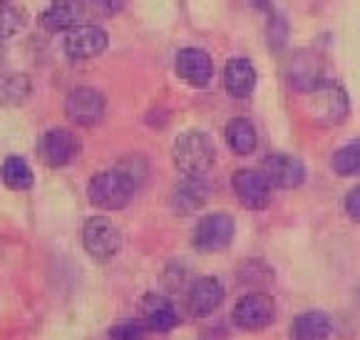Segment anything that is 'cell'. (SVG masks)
<instances>
[{"instance_id":"obj_1","label":"cell","mask_w":360,"mask_h":340,"mask_svg":"<svg viewBox=\"0 0 360 340\" xmlns=\"http://www.w3.org/2000/svg\"><path fill=\"white\" fill-rule=\"evenodd\" d=\"M172 162L184 176H207L217 164V147L207 132L189 129L172 144Z\"/></svg>"},{"instance_id":"obj_2","label":"cell","mask_w":360,"mask_h":340,"mask_svg":"<svg viewBox=\"0 0 360 340\" xmlns=\"http://www.w3.org/2000/svg\"><path fill=\"white\" fill-rule=\"evenodd\" d=\"M137 181L124 169H105L97 171L87 184V197L90 204L102 211H120L134 199Z\"/></svg>"},{"instance_id":"obj_3","label":"cell","mask_w":360,"mask_h":340,"mask_svg":"<svg viewBox=\"0 0 360 340\" xmlns=\"http://www.w3.org/2000/svg\"><path fill=\"white\" fill-rule=\"evenodd\" d=\"M306 107L318 124L335 127V124H343L345 119H348L350 100H348V92H345L343 82L323 77V80L308 92Z\"/></svg>"},{"instance_id":"obj_4","label":"cell","mask_w":360,"mask_h":340,"mask_svg":"<svg viewBox=\"0 0 360 340\" xmlns=\"http://www.w3.org/2000/svg\"><path fill=\"white\" fill-rule=\"evenodd\" d=\"M82 246L90 254V259L107 263V261L115 259L120 254V249H122V234H120V229H117L110 218L92 216L82 226Z\"/></svg>"},{"instance_id":"obj_5","label":"cell","mask_w":360,"mask_h":340,"mask_svg":"<svg viewBox=\"0 0 360 340\" xmlns=\"http://www.w3.org/2000/svg\"><path fill=\"white\" fill-rule=\"evenodd\" d=\"M233 234H236V223H233V218L229 214H207L204 218L196 221L191 244H194L196 251L217 254V251H224L226 246H231Z\"/></svg>"},{"instance_id":"obj_6","label":"cell","mask_w":360,"mask_h":340,"mask_svg":"<svg viewBox=\"0 0 360 340\" xmlns=\"http://www.w3.org/2000/svg\"><path fill=\"white\" fill-rule=\"evenodd\" d=\"M231 186L233 194H236L238 204L249 211H264L271 204V186L269 176L261 169H251V166H244V169H236L231 176Z\"/></svg>"},{"instance_id":"obj_7","label":"cell","mask_w":360,"mask_h":340,"mask_svg":"<svg viewBox=\"0 0 360 340\" xmlns=\"http://www.w3.org/2000/svg\"><path fill=\"white\" fill-rule=\"evenodd\" d=\"M233 323L241 330L249 333H259V330L269 328L276 318V303L269 293H246L244 298H238L236 306L231 310Z\"/></svg>"},{"instance_id":"obj_8","label":"cell","mask_w":360,"mask_h":340,"mask_svg":"<svg viewBox=\"0 0 360 340\" xmlns=\"http://www.w3.org/2000/svg\"><path fill=\"white\" fill-rule=\"evenodd\" d=\"M107 100L100 90L95 87H75L68 97H65V115L70 122L79 124V127H95L105 119Z\"/></svg>"},{"instance_id":"obj_9","label":"cell","mask_w":360,"mask_h":340,"mask_svg":"<svg viewBox=\"0 0 360 340\" xmlns=\"http://www.w3.org/2000/svg\"><path fill=\"white\" fill-rule=\"evenodd\" d=\"M110 45V35L105 27L92 25V22H79L77 27L65 32L63 50L70 60H92L100 58Z\"/></svg>"},{"instance_id":"obj_10","label":"cell","mask_w":360,"mask_h":340,"mask_svg":"<svg viewBox=\"0 0 360 340\" xmlns=\"http://www.w3.org/2000/svg\"><path fill=\"white\" fill-rule=\"evenodd\" d=\"M37 155L53 169H63V166H70L79 155V139L75 137L70 129L55 127L48 129V132L40 137L37 142Z\"/></svg>"},{"instance_id":"obj_11","label":"cell","mask_w":360,"mask_h":340,"mask_svg":"<svg viewBox=\"0 0 360 340\" xmlns=\"http://www.w3.org/2000/svg\"><path fill=\"white\" fill-rule=\"evenodd\" d=\"M176 77L189 87H207L214 80V60L202 48H184L174 60Z\"/></svg>"},{"instance_id":"obj_12","label":"cell","mask_w":360,"mask_h":340,"mask_svg":"<svg viewBox=\"0 0 360 340\" xmlns=\"http://www.w3.org/2000/svg\"><path fill=\"white\" fill-rule=\"evenodd\" d=\"M261 171L269 176L271 186H276V189H298L306 181L303 162L293 155H286V152H276V155L266 157Z\"/></svg>"},{"instance_id":"obj_13","label":"cell","mask_w":360,"mask_h":340,"mask_svg":"<svg viewBox=\"0 0 360 340\" xmlns=\"http://www.w3.org/2000/svg\"><path fill=\"white\" fill-rule=\"evenodd\" d=\"M224 296H226V288L217 276H202L191 283L186 293V308L194 318H207L224 303Z\"/></svg>"},{"instance_id":"obj_14","label":"cell","mask_w":360,"mask_h":340,"mask_svg":"<svg viewBox=\"0 0 360 340\" xmlns=\"http://www.w3.org/2000/svg\"><path fill=\"white\" fill-rule=\"evenodd\" d=\"M286 80L291 85V90L308 95L318 82L323 80V60H321V55L313 53V50L296 53L286 67Z\"/></svg>"},{"instance_id":"obj_15","label":"cell","mask_w":360,"mask_h":340,"mask_svg":"<svg viewBox=\"0 0 360 340\" xmlns=\"http://www.w3.org/2000/svg\"><path fill=\"white\" fill-rule=\"evenodd\" d=\"M139 323L144 328L154 330V333H167L179 323V315L176 308L167 296H159V293H147V296L139 301Z\"/></svg>"},{"instance_id":"obj_16","label":"cell","mask_w":360,"mask_h":340,"mask_svg":"<svg viewBox=\"0 0 360 340\" xmlns=\"http://www.w3.org/2000/svg\"><path fill=\"white\" fill-rule=\"evenodd\" d=\"M87 3L85 0H53L40 13V27L48 32H68L85 20Z\"/></svg>"},{"instance_id":"obj_17","label":"cell","mask_w":360,"mask_h":340,"mask_svg":"<svg viewBox=\"0 0 360 340\" xmlns=\"http://www.w3.org/2000/svg\"><path fill=\"white\" fill-rule=\"evenodd\" d=\"M224 90L233 97V100H246L251 92L256 90L259 82V72H256L254 63L249 58H231L224 65Z\"/></svg>"},{"instance_id":"obj_18","label":"cell","mask_w":360,"mask_h":340,"mask_svg":"<svg viewBox=\"0 0 360 340\" xmlns=\"http://www.w3.org/2000/svg\"><path fill=\"white\" fill-rule=\"evenodd\" d=\"M209 202V186L204 176H184L172 194V207L179 214H194Z\"/></svg>"},{"instance_id":"obj_19","label":"cell","mask_w":360,"mask_h":340,"mask_svg":"<svg viewBox=\"0 0 360 340\" xmlns=\"http://www.w3.org/2000/svg\"><path fill=\"white\" fill-rule=\"evenodd\" d=\"M224 139H226L229 149L238 157H249L259 147V132H256L254 122L246 117H233L229 119L226 129H224Z\"/></svg>"},{"instance_id":"obj_20","label":"cell","mask_w":360,"mask_h":340,"mask_svg":"<svg viewBox=\"0 0 360 340\" xmlns=\"http://www.w3.org/2000/svg\"><path fill=\"white\" fill-rule=\"evenodd\" d=\"M330 318L323 310H306L296 315L291 325V340H328L330 338Z\"/></svg>"},{"instance_id":"obj_21","label":"cell","mask_w":360,"mask_h":340,"mask_svg":"<svg viewBox=\"0 0 360 340\" xmlns=\"http://www.w3.org/2000/svg\"><path fill=\"white\" fill-rule=\"evenodd\" d=\"M32 80L22 72L0 74V107H20L30 100Z\"/></svg>"},{"instance_id":"obj_22","label":"cell","mask_w":360,"mask_h":340,"mask_svg":"<svg viewBox=\"0 0 360 340\" xmlns=\"http://www.w3.org/2000/svg\"><path fill=\"white\" fill-rule=\"evenodd\" d=\"M0 181H3L8 189H13V192H27V189L35 184V174H32L30 164H27L22 157L11 155L0 164Z\"/></svg>"},{"instance_id":"obj_23","label":"cell","mask_w":360,"mask_h":340,"mask_svg":"<svg viewBox=\"0 0 360 340\" xmlns=\"http://www.w3.org/2000/svg\"><path fill=\"white\" fill-rule=\"evenodd\" d=\"M333 171L340 176H358L360 174V139L348 142L333 155Z\"/></svg>"},{"instance_id":"obj_24","label":"cell","mask_w":360,"mask_h":340,"mask_svg":"<svg viewBox=\"0 0 360 340\" xmlns=\"http://www.w3.org/2000/svg\"><path fill=\"white\" fill-rule=\"evenodd\" d=\"M22 27H25V13L11 0H0V40L18 35Z\"/></svg>"},{"instance_id":"obj_25","label":"cell","mask_w":360,"mask_h":340,"mask_svg":"<svg viewBox=\"0 0 360 340\" xmlns=\"http://www.w3.org/2000/svg\"><path fill=\"white\" fill-rule=\"evenodd\" d=\"M266 40H269V48L271 50H283L288 43V22L283 15H271L269 18V25H266Z\"/></svg>"},{"instance_id":"obj_26","label":"cell","mask_w":360,"mask_h":340,"mask_svg":"<svg viewBox=\"0 0 360 340\" xmlns=\"http://www.w3.org/2000/svg\"><path fill=\"white\" fill-rule=\"evenodd\" d=\"M110 340H144V330L139 323H117L110 330Z\"/></svg>"},{"instance_id":"obj_27","label":"cell","mask_w":360,"mask_h":340,"mask_svg":"<svg viewBox=\"0 0 360 340\" xmlns=\"http://www.w3.org/2000/svg\"><path fill=\"white\" fill-rule=\"evenodd\" d=\"M124 3H127V0H90L92 11L102 18H112V15H117V13H122Z\"/></svg>"},{"instance_id":"obj_28","label":"cell","mask_w":360,"mask_h":340,"mask_svg":"<svg viewBox=\"0 0 360 340\" xmlns=\"http://www.w3.org/2000/svg\"><path fill=\"white\" fill-rule=\"evenodd\" d=\"M343 207H345V214H348L353 221L360 223V186H353V189L345 194Z\"/></svg>"},{"instance_id":"obj_29","label":"cell","mask_w":360,"mask_h":340,"mask_svg":"<svg viewBox=\"0 0 360 340\" xmlns=\"http://www.w3.org/2000/svg\"><path fill=\"white\" fill-rule=\"evenodd\" d=\"M0 60H3V40H0Z\"/></svg>"}]
</instances>
